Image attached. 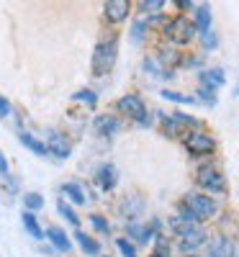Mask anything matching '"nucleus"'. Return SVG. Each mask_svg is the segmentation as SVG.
<instances>
[{
    "instance_id": "nucleus-7",
    "label": "nucleus",
    "mask_w": 239,
    "mask_h": 257,
    "mask_svg": "<svg viewBox=\"0 0 239 257\" xmlns=\"http://www.w3.org/2000/svg\"><path fill=\"white\" fill-rule=\"evenodd\" d=\"M129 13H132L129 0H108V3H103V16L108 24H121V21L129 18Z\"/></svg>"
},
{
    "instance_id": "nucleus-26",
    "label": "nucleus",
    "mask_w": 239,
    "mask_h": 257,
    "mask_svg": "<svg viewBox=\"0 0 239 257\" xmlns=\"http://www.w3.org/2000/svg\"><path fill=\"white\" fill-rule=\"evenodd\" d=\"M72 100H77V103H85L88 108H95V103H98V95L93 93V90H77L75 95H72Z\"/></svg>"
},
{
    "instance_id": "nucleus-14",
    "label": "nucleus",
    "mask_w": 239,
    "mask_h": 257,
    "mask_svg": "<svg viewBox=\"0 0 239 257\" xmlns=\"http://www.w3.org/2000/svg\"><path fill=\"white\" fill-rule=\"evenodd\" d=\"M126 231H129V237H132L134 242H139V244H149L152 237H155V231H152L149 226H144V224H139V221H129Z\"/></svg>"
},
{
    "instance_id": "nucleus-8",
    "label": "nucleus",
    "mask_w": 239,
    "mask_h": 257,
    "mask_svg": "<svg viewBox=\"0 0 239 257\" xmlns=\"http://www.w3.org/2000/svg\"><path fill=\"white\" fill-rule=\"evenodd\" d=\"M234 252H236L234 239L226 234H219L208 242V257H234Z\"/></svg>"
},
{
    "instance_id": "nucleus-3",
    "label": "nucleus",
    "mask_w": 239,
    "mask_h": 257,
    "mask_svg": "<svg viewBox=\"0 0 239 257\" xmlns=\"http://www.w3.org/2000/svg\"><path fill=\"white\" fill-rule=\"evenodd\" d=\"M165 34L167 39L172 41V44H178V47H185L190 44V41L195 39V26H193V21L185 18V16H175V18H170L167 21V26H165Z\"/></svg>"
},
{
    "instance_id": "nucleus-30",
    "label": "nucleus",
    "mask_w": 239,
    "mask_h": 257,
    "mask_svg": "<svg viewBox=\"0 0 239 257\" xmlns=\"http://www.w3.org/2000/svg\"><path fill=\"white\" fill-rule=\"evenodd\" d=\"M90 224H93V229L100 231V234H108V231H111V224H108V219L98 216V213H93V216H90Z\"/></svg>"
},
{
    "instance_id": "nucleus-11",
    "label": "nucleus",
    "mask_w": 239,
    "mask_h": 257,
    "mask_svg": "<svg viewBox=\"0 0 239 257\" xmlns=\"http://www.w3.org/2000/svg\"><path fill=\"white\" fill-rule=\"evenodd\" d=\"M201 85L203 88H208V90H219V88H224V82H226V72L221 70V67H208V70H201Z\"/></svg>"
},
{
    "instance_id": "nucleus-36",
    "label": "nucleus",
    "mask_w": 239,
    "mask_h": 257,
    "mask_svg": "<svg viewBox=\"0 0 239 257\" xmlns=\"http://www.w3.org/2000/svg\"><path fill=\"white\" fill-rule=\"evenodd\" d=\"M172 6H178V11H193L195 3H190V0H175Z\"/></svg>"
},
{
    "instance_id": "nucleus-38",
    "label": "nucleus",
    "mask_w": 239,
    "mask_h": 257,
    "mask_svg": "<svg viewBox=\"0 0 239 257\" xmlns=\"http://www.w3.org/2000/svg\"><path fill=\"white\" fill-rule=\"evenodd\" d=\"M234 257H239V254H234Z\"/></svg>"
},
{
    "instance_id": "nucleus-17",
    "label": "nucleus",
    "mask_w": 239,
    "mask_h": 257,
    "mask_svg": "<svg viewBox=\"0 0 239 257\" xmlns=\"http://www.w3.org/2000/svg\"><path fill=\"white\" fill-rule=\"evenodd\" d=\"M142 208H144V198L142 196H126L121 201V213H124L126 219H132V221L142 213Z\"/></svg>"
},
{
    "instance_id": "nucleus-2",
    "label": "nucleus",
    "mask_w": 239,
    "mask_h": 257,
    "mask_svg": "<svg viewBox=\"0 0 239 257\" xmlns=\"http://www.w3.org/2000/svg\"><path fill=\"white\" fill-rule=\"evenodd\" d=\"M183 206L195 216V221H206V219H213L216 211H219V206H216V201L211 196H206V193H188V196L183 198Z\"/></svg>"
},
{
    "instance_id": "nucleus-35",
    "label": "nucleus",
    "mask_w": 239,
    "mask_h": 257,
    "mask_svg": "<svg viewBox=\"0 0 239 257\" xmlns=\"http://www.w3.org/2000/svg\"><path fill=\"white\" fill-rule=\"evenodd\" d=\"M6 116H11V103H8V98L0 95V118H6Z\"/></svg>"
},
{
    "instance_id": "nucleus-4",
    "label": "nucleus",
    "mask_w": 239,
    "mask_h": 257,
    "mask_svg": "<svg viewBox=\"0 0 239 257\" xmlns=\"http://www.w3.org/2000/svg\"><path fill=\"white\" fill-rule=\"evenodd\" d=\"M116 108H118L124 116H129V118H132L134 123L144 126V128L152 123V118H149V111H147V105H144V100H142L137 93H129V95L118 98Z\"/></svg>"
},
{
    "instance_id": "nucleus-33",
    "label": "nucleus",
    "mask_w": 239,
    "mask_h": 257,
    "mask_svg": "<svg viewBox=\"0 0 239 257\" xmlns=\"http://www.w3.org/2000/svg\"><path fill=\"white\" fill-rule=\"evenodd\" d=\"M201 41H203V49H208V52H213L216 47H219V39H216V34H213V31L201 34Z\"/></svg>"
},
{
    "instance_id": "nucleus-6",
    "label": "nucleus",
    "mask_w": 239,
    "mask_h": 257,
    "mask_svg": "<svg viewBox=\"0 0 239 257\" xmlns=\"http://www.w3.org/2000/svg\"><path fill=\"white\" fill-rule=\"evenodd\" d=\"M195 180H198V185L208 193H226V178L219 167L213 165H201L198 173H195Z\"/></svg>"
},
{
    "instance_id": "nucleus-29",
    "label": "nucleus",
    "mask_w": 239,
    "mask_h": 257,
    "mask_svg": "<svg viewBox=\"0 0 239 257\" xmlns=\"http://www.w3.org/2000/svg\"><path fill=\"white\" fill-rule=\"evenodd\" d=\"M162 6H165V0H142V3H139L142 13H160Z\"/></svg>"
},
{
    "instance_id": "nucleus-1",
    "label": "nucleus",
    "mask_w": 239,
    "mask_h": 257,
    "mask_svg": "<svg viewBox=\"0 0 239 257\" xmlns=\"http://www.w3.org/2000/svg\"><path fill=\"white\" fill-rule=\"evenodd\" d=\"M116 57H118V41L116 39H105L95 47L93 52V75L95 77H103L113 70L116 64Z\"/></svg>"
},
{
    "instance_id": "nucleus-13",
    "label": "nucleus",
    "mask_w": 239,
    "mask_h": 257,
    "mask_svg": "<svg viewBox=\"0 0 239 257\" xmlns=\"http://www.w3.org/2000/svg\"><path fill=\"white\" fill-rule=\"evenodd\" d=\"M193 26H195V31L198 34H208L211 31V8L203 3V6H195L193 8Z\"/></svg>"
},
{
    "instance_id": "nucleus-27",
    "label": "nucleus",
    "mask_w": 239,
    "mask_h": 257,
    "mask_svg": "<svg viewBox=\"0 0 239 257\" xmlns=\"http://www.w3.org/2000/svg\"><path fill=\"white\" fill-rule=\"evenodd\" d=\"M116 247H118V252H121L124 257H137V247H134V242H129L126 237H118V239H116Z\"/></svg>"
},
{
    "instance_id": "nucleus-19",
    "label": "nucleus",
    "mask_w": 239,
    "mask_h": 257,
    "mask_svg": "<svg viewBox=\"0 0 239 257\" xmlns=\"http://www.w3.org/2000/svg\"><path fill=\"white\" fill-rule=\"evenodd\" d=\"M75 242L80 244V249L85 252V254H100V244H98V239H93L90 234H85V231H75Z\"/></svg>"
},
{
    "instance_id": "nucleus-25",
    "label": "nucleus",
    "mask_w": 239,
    "mask_h": 257,
    "mask_svg": "<svg viewBox=\"0 0 239 257\" xmlns=\"http://www.w3.org/2000/svg\"><path fill=\"white\" fill-rule=\"evenodd\" d=\"M172 121H175L178 126H188V128L193 126V132L201 126V121H198V118L190 116V113H183V111H175V113H172Z\"/></svg>"
},
{
    "instance_id": "nucleus-37",
    "label": "nucleus",
    "mask_w": 239,
    "mask_h": 257,
    "mask_svg": "<svg viewBox=\"0 0 239 257\" xmlns=\"http://www.w3.org/2000/svg\"><path fill=\"white\" fill-rule=\"evenodd\" d=\"M8 173H11V170H8V160H6V155H3V149H0V175L8 178Z\"/></svg>"
},
{
    "instance_id": "nucleus-32",
    "label": "nucleus",
    "mask_w": 239,
    "mask_h": 257,
    "mask_svg": "<svg viewBox=\"0 0 239 257\" xmlns=\"http://www.w3.org/2000/svg\"><path fill=\"white\" fill-rule=\"evenodd\" d=\"M147 21H137V24L132 26V41H142L144 39V34H147Z\"/></svg>"
},
{
    "instance_id": "nucleus-12",
    "label": "nucleus",
    "mask_w": 239,
    "mask_h": 257,
    "mask_svg": "<svg viewBox=\"0 0 239 257\" xmlns=\"http://www.w3.org/2000/svg\"><path fill=\"white\" fill-rule=\"evenodd\" d=\"M93 126H95V132H98L100 137H116L118 128H121V121H118L116 116H111V113H100V116L93 121Z\"/></svg>"
},
{
    "instance_id": "nucleus-10",
    "label": "nucleus",
    "mask_w": 239,
    "mask_h": 257,
    "mask_svg": "<svg viewBox=\"0 0 239 257\" xmlns=\"http://www.w3.org/2000/svg\"><path fill=\"white\" fill-rule=\"evenodd\" d=\"M95 183L100 185L103 193H111L118 183V170L113 165H100L98 167V173H95Z\"/></svg>"
},
{
    "instance_id": "nucleus-16",
    "label": "nucleus",
    "mask_w": 239,
    "mask_h": 257,
    "mask_svg": "<svg viewBox=\"0 0 239 257\" xmlns=\"http://www.w3.org/2000/svg\"><path fill=\"white\" fill-rule=\"evenodd\" d=\"M59 193L70 201V206H82L85 203V193H82V185L80 183H62Z\"/></svg>"
},
{
    "instance_id": "nucleus-31",
    "label": "nucleus",
    "mask_w": 239,
    "mask_h": 257,
    "mask_svg": "<svg viewBox=\"0 0 239 257\" xmlns=\"http://www.w3.org/2000/svg\"><path fill=\"white\" fill-rule=\"evenodd\" d=\"M195 100H201L206 105H216V93L208 90V88H198V95H195Z\"/></svg>"
},
{
    "instance_id": "nucleus-23",
    "label": "nucleus",
    "mask_w": 239,
    "mask_h": 257,
    "mask_svg": "<svg viewBox=\"0 0 239 257\" xmlns=\"http://www.w3.org/2000/svg\"><path fill=\"white\" fill-rule=\"evenodd\" d=\"M57 211L62 213V219H64V221H70L72 226H77V229H80V216L72 211V206H70L67 201H57Z\"/></svg>"
},
{
    "instance_id": "nucleus-15",
    "label": "nucleus",
    "mask_w": 239,
    "mask_h": 257,
    "mask_svg": "<svg viewBox=\"0 0 239 257\" xmlns=\"http://www.w3.org/2000/svg\"><path fill=\"white\" fill-rule=\"evenodd\" d=\"M47 239H49V242H52V247H54V249H59L62 254H67V252L72 249V242L67 239V234H64L62 229H57V226L47 229Z\"/></svg>"
},
{
    "instance_id": "nucleus-20",
    "label": "nucleus",
    "mask_w": 239,
    "mask_h": 257,
    "mask_svg": "<svg viewBox=\"0 0 239 257\" xmlns=\"http://www.w3.org/2000/svg\"><path fill=\"white\" fill-rule=\"evenodd\" d=\"M21 221H24L26 231L31 234L34 239H44V237H47V231H41V226H39L36 213H29V211H24V213H21Z\"/></svg>"
},
{
    "instance_id": "nucleus-9",
    "label": "nucleus",
    "mask_w": 239,
    "mask_h": 257,
    "mask_svg": "<svg viewBox=\"0 0 239 257\" xmlns=\"http://www.w3.org/2000/svg\"><path fill=\"white\" fill-rule=\"evenodd\" d=\"M47 149H49V155H54L57 160H67L72 155V142L64 137V134H52L49 142H47Z\"/></svg>"
},
{
    "instance_id": "nucleus-18",
    "label": "nucleus",
    "mask_w": 239,
    "mask_h": 257,
    "mask_svg": "<svg viewBox=\"0 0 239 257\" xmlns=\"http://www.w3.org/2000/svg\"><path fill=\"white\" fill-rule=\"evenodd\" d=\"M18 142L24 144L26 149H31L34 155H39V157H47V155H49L47 144H44V142H39V139H36L34 134H29V132H21V134H18Z\"/></svg>"
},
{
    "instance_id": "nucleus-24",
    "label": "nucleus",
    "mask_w": 239,
    "mask_h": 257,
    "mask_svg": "<svg viewBox=\"0 0 239 257\" xmlns=\"http://www.w3.org/2000/svg\"><path fill=\"white\" fill-rule=\"evenodd\" d=\"M165 100H172V103H180V105H193V103H198L193 95H183V93H175V90H162L160 93Z\"/></svg>"
},
{
    "instance_id": "nucleus-28",
    "label": "nucleus",
    "mask_w": 239,
    "mask_h": 257,
    "mask_svg": "<svg viewBox=\"0 0 239 257\" xmlns=\"http://www.w3.org/2000/svg\"><path fill=\"white\" fill-rule=\"evenodd\" d=\"M160 121H162V126H165V134L167 137H178V132H180V126L172 121V116H165V113H160Z\"/></svg>"
},
{
    "instance_id": "nucleus-21",
    "label": "nucleus",
    "mask_w": 239,
    "mask_h": 257,
    "mask_svg": "<svg viewBox=\"0 0 239 257\" xmlns=\"http://www.w3.org/2000/svg\"><path fill=\"white\" fill-rule=\"evenodd\" d=\"M157 62L162 64V67H178V64L183 62V57L178 54V49H172V47L167 49V47H165V49H160V54H157Z\"/></svg>"
},
{
    "instance_id": "nucleus-5",
    "label": "nucleus",
    "mask_w": 239,
    "mask_h": 257,
    "mask_svg": "<svg viewBox=\"0 0 239 257\" xmlns=\"http://www.w3.org/2000/svg\"><path fill=\"white\" fill-rule=\"evenodd\" d=\"M185 149L193 155V157H208L216 152V139L206 132H201V128H195V132H188L185 139H183Z\"/></svg>"
},
{
    "instance_id": "nucleus-34",
    "label": "nucleus",
    "mask_w": 239,
    "mask_h": 257,
    "mask_svg": "<svg viewBox=\"0 0 239 257\" xmlns=\"http://www.w3.org/2000/svg\"><path fill=\"white\" fill-rule=\"evenodd\" d=\"M149 257H170V249H167V242H165L162 234H157V249L152 252Z\"/></svg>"
},
{
    "instance_id": "nucleus-22",
    "label": "nucleus",
    "mask_w": 239,
    "mask_h": 257,
    "mask_svg": "<svg viewBox=\"0 0 239 257\" xmlns=\"http://www.w3.org/2000/svg\"><path fill=\"white\" fill-rule=\"evenodd\" d=\"M24 208L29 213L41 211V208H44V196H41V193H26V196H24Z\"/></svg>"
}]
</instances>
